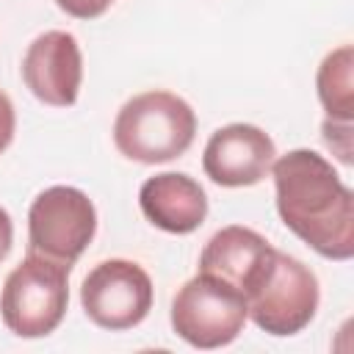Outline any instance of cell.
<instances>
[{
    "label": "cell",
    "instance_id": "cell-1",
    "mask_svg": "<svg viewBox=\"0 0 354 354\" xmlns=\"http://www.w3.org/2000/svg\"><path fill=\"white\" fill-rule=\"evenodd\" d=\"M277 213L282 224L326 260L354 254V194L335 166L315 149H290L274 158Z\"/></svg>",
    "mask_w": 354,
    "mask_h": 354
},
{
    "label": "cell",
    "instance_id": "cell-2",
    "mask_svg": "<svg viewBox=\"0 0 354 354\" xmlns=\"http://www.w3.org/2000/svg\"><path fill=\"white\" fill-rule=\"evenodd\" d=\"M196 136L194 108L163 88L130 97L113 119L116 149L136 163H169L180 158Z\"/></svg>",
    "mask_w": 354,
    "mask_h": 354
},
{
    "label": "cell",
    "instance_id": "cell-3",
    "mask_svg": "<svg viewBox=\"0 0 354 354\" xmlns=\"http://www.w3.org/2000/svg\"><path fill=\"white\" fill-rule=\"evenodd\" d=\"M249 318L274 337L299 335L318 310V279L299 257L274 249L243 285Z\"/></svg>",
    "mask_w": 354,
    "mask_h": 354
},
{
    "label": "cell",
    "instance_id": "cell-4",
    "mask_svg": "<svg viewBox=\"0 0 354 354\" xmlns=\"http://www.w3.org/2000/svg\"><path fill=\"white\" fill-rule=\"evenodd\" d=\"M69 263L28 252L0 290V315L8 332L28 340L55 332L69 304Z\"/></svg>",
    "mask_w": 354,
    "mask_h": 354
},
{
    "label": "cell",
    "instance_id": "cell-5",
    "mask_svg": "<svg viewBox=\"0 0 354 354\" xmlns=\"http://www.w3.org/2000/svg\"><path fill=\"white\" fill-rule=\"evenodd\" d=\"M246 296L232 282L199 271L171 301V329L194 348L230 346L246 324Z\"/></svg>",
    "mask_w": 354,
    "mask_h": 354
},
{
    "label": "cell",
    "instance_id": "cell-6",
    "mask_svg": "<svg viewBox=\"0 0 354 354\" xmlns=\"http://www.w3.org/2000/svg\"><path fill=\"white\" fill-rule=\"evenodd\" d=\"M97 232L94 202L72 185L44 188L28 210V252L75 263Z\"/></svg>",
    "mask_w": 354,
    "mask_h": 354
},
{
    "label": "cell",
    "instance_id": "cell-7",
    "mask_svg": "<svg viewBox=\"0 0 354 354\" xmlns=\"http://www.w3.org/2000/svg\"><path fill=\"white\" fill-rule=\"evenodd\" d=\"M152 279L149 274L124 257H111L97 263L83 285L80 304L91 324L108 332H124L138 326L152 310Z\"/></svg>",
    "mask_w": 354,
    "mask_h": 354
},
{
    "label": "cell",
    "instance_id": "cell-8",
    "mask_svg": "<svg viewBox=\"0 0 354 354\" xmlns=\"http://www.w3.org/2000/svg\"><path fill=\"white\" fill-rule=\"evenodd\" d=\"M277 158V147L266 130L246 122H232L218 127L202 152L205 174L224 188H246L257 185L271 174V163Z\"/></svg>",
    "mask_w": 354,
    "mask_h": 354
},
{
    "label": "cell",
    "instance_id": "cell-9",
    "mask_svg": "<svg viewBox=\"0 0 354 354\" xmlns=\"http://www.w3.org/2000/svg\"><path fill=\"white\" fill-rule=\"evenodd\" d=\"M22 80L44 105H75L83 80V55L77 39L66 30L39 33L22 55Z\"/></svg>",
    "mask_w": 354,
    "mask_h": 354
},
{
    "label": "cell",
    "instance_id": "cell-10",
    "mask_svg": "<svg viewBox=\"0 0 354 354\" xmlns=\"http://www.w3.org/2000/svg\"><path fill=\"white\" fill-rule=\"evenodd\" d=\"M138 207L149 224L171 235H188L202 227L207 216L205 188L183 171H160L144 180Z\"/></svg>",
    "mask_w": 354,
    "mask_h": 354
},
{
    "label": "cell",
    "instance_id": "cell-11",
    "mask_svg": "<svg viewBox=\"0 0 354 354\" xmlns=\"http://www.w3.org/2000/svg\"><path fill=\"white\" fill-rule=\"evenodd\" d=\"M274 252V246L254 230L230 224L210 235L199 254V271L221 277L243 290V285L252 279V274L260 268V263Z\"/></svg>",
    "mask_w": 354,
    "mask_h": 354
},
{
    "label": "cell",
    "instance_id": "cell-12",
    "mask_svg": "<svg viewBox=\"0 0 354 354\" xmlns=\"http://www.w3.org/2000/svg\"><path fill=\"white\" fill-rule=\"evenodd\" d=\"M351 69H354V50H351V44H340L318 66V75H315L318 100H321L326 116H332V119H343V122L354 119V80H351Z\"/></svg>",
    "mask_w": 354,
    "mask_h": 354
},
{
    "label": "cell",
    "instance_id": "cell-13",
    "mask_svg": "<svg viewBox=\"0 0 354 354\" xmlns=\"http://www.w3.org/2000/svg\"><path fill=\"white\" fill-rule=\"evenodd\" d=\"M321 133H324V144L332 149V155L343 166H351L354 163V158H351V122L326 116L321 124Z\"/></svg>",
    "mask_w": 354,
    "mask_h": 354
},
{
    "label": "cell",
    "instance_id": "cell-14",
    "mask_svg": "<svg viewBox=\"0 0 354 354\" xmlns=\"http://www.w3.org/2000/svg\"><path fill=\"white\" fill-rule=\"evenodd\" d=\"M113 0H55V6L75 19H94L111 8Z\"/></svg>",
    "mask_w": 354,
    "mask_h": 354
},
{
    "label": "cell",
    "instance_id": "cell-15",
    "mask_svg": "<svg viewBox=\"0 0 354 354\" xmlns=\"http://www.w3.org/2000/svg\"><path fill=\"white\" fill-rule=\"evenodd\" d=\"M14 130H17V113H14V102L11 97L0 88V155L8 149V144L14 141Z\"/></svg>",
    "mask_w": 354,
    "mask_h": 354
},
{
    "label": "cell",
    "instance_id": "cell-16",
    "mask_svg": "<svg viewBox=\"0 0 354 354\" xmlns=\"http://www.w3.org/2000/svg\"><path fill=\"white\" fill-rule=\"evenodd\" d=\"M11 243H14V224H11L8 210H6V207H0V263L8 257Z\"/></svg>",
    "mask_w": 354,
    "mask_h": 354
}]
</instances>
